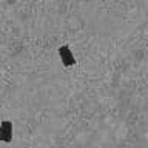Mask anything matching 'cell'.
Returning <instances> with one entry per match:
<instances>
[{
    "mask_svg": "<svg viewBox=\"0 0 148 148\" xmlns=\"http://www.w3.org/2000/svg\"><path fill=\"white\" fill-rule=\"evenodd\" d=\"M0 140L9 143L12 140V122L11 120H2L0 122Z\"/></svg>",
    "mask_w": 148,
    "mask_h": 148,
    "instance_id": "obj_2",
    "label": "cell"
},
{
    "mask_svg": "<svg viewBox=\"0 0 148 148\" xmlns=\"http://www.w3.org/2000/svg\"><path fill=\"white\" fill-rule=\"evenodd\" d=\"M57 51H59V57H60V60H62L63 66H73V65L76 63L74 54H73V51L69 49L68 45H62Z\"/></svg>",
    "mask_w": 148,
    "mask_h": 148,
    "instance_id": "obj_1",
    "label": "cell"
}]
</instances>
